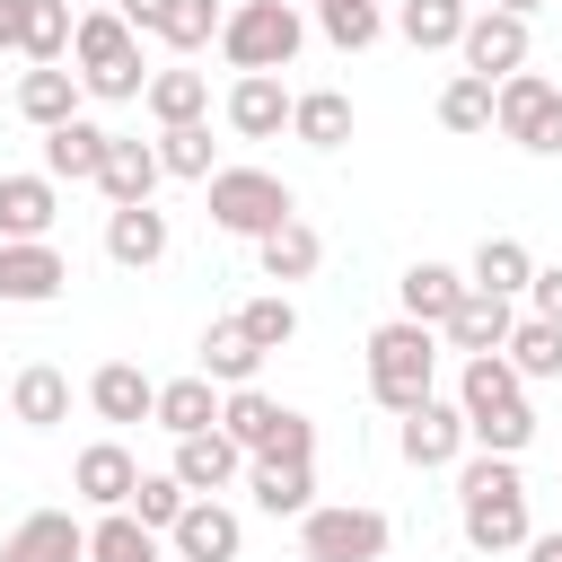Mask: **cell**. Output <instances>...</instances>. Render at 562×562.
<instances>
[{"instance_id":"cell-6","label":"cell","mask_w":562,"mask_h":562,"mask_svg":"<svg viewBox=\"0 0 562 562\" xmlns=\"http://www.w3.org/2000/svg\"><path fill=\"white\" fill-rule=\"evenodd\" d=\"M220 430H228L246 457H316V422L290 413V404L263 395V386H228V395H220Z\"/></svg>"},{"instance_id":"cell-33","label":"cell","mask_w":562,"mask_h":562,"mask_svg":"<svg viewBox=\"0 0 562 562\" xmlns=\"http://www.w3.org/2000/svg\"><path fill=\"white\" fill-rule=\"evenodd\" d=\"M255 369H263V351L246 342L237 316H220V325L202 334V378H211V386H255Z\"/></svg>"},{"instance_id":"cell-41","label":"cell","mask_w":562,"mask_h":562,"mask_svg":"<svg viewBox=\"0 0 562 562\" xmlns=\"http://www.w3.org/2000/svg\"><path fill=\"white\" fill-rule=\"evenodd\" d=\"M439 123H448V132H492V79L457 70V79L439 88Z\"/></svg>"},{"instance_id":"cell-21","label":"cell","mask_w":562,"mask_h":562,"mask_svg":"<svg viewBox=\"0 0 562 562\" xmlns=\"http://www.w3.org/2000/svg\"><path fill=\"white\" fill-rule=\"evenodd\" d=\"M509 404H527V378H518L501 351H474V360L457 369V413L483 422V413H509Z\"/></svg>"},{"instance_id":"cell-16","label":"cell","mask_w":562,"mask_h":562,"mask_svg":"<svg viewBox=\"0 0 562 562\" xmlns=\"http://www.w3.org/2000/svg\"><path fill=\"white\" fill-rule=\"evenodd\" d=\"M167 474H176L184 492H228V483L246 474V448L211 422V430H184V439H176V465H167Z\"/></svg>"},{"instance_id":"cell-11","label":"cell","mask_w":562,"mask_h":562,"mask_svg":"<svg viewBox=\"0 0 562 562\" xmlns=\"http://www.w3.org/2000/svg\"><path fill=\"white\" fill-rule=\"evenodd\" d=\"M457 61L474 70V79H509V70H527V18H509V9H474L465 18V35H457Z\"/></svg>"},{"instance_id":"cell-31","label":"cell","mask_w":562,"mask_h":562,"mask_svg":"<svg viewBox=\"0 0 562 562\" xmlns=\"http://www.w3.org/2000/svg\"><path fill=\"white\" fill-rule=\"evenodd\" d=\"M290 140H307V149H342V140H351V97H342V88H307V97H290Z\"/></svg>"},{"instance_id":"cell-5","label":"cell","mask_w":562,"mask_h":562,"mask_svg":"<svg viewBox=\"0 0 562 562\" xmlns=\"http://www.w3.org/2000/svg\"><path fill=\"white\" fill-rule=\"evenodd\" d=\"M202 193H211V228H220V237H263V228H281V220L299 211V193H290L272 167H211Z\"/></svg>"},{"instance_id":"cell-29","label":"cell","mask_w":562,"mask_h":562,"mask_svg":"<svg viewBox=\"0 0 562 562\" xmlns=\"http://www.w3.org/2000/svg\"><path fill=\"white\" fill-rule=\"evenodd\" d=\"M149 422H158L167 439H184V430H211V422H220V386H211L202 369H193V378H167V386H158V404H149Z\"/></svg>"},{"instance_id":"cell-10","label":"cell","mask_w":562,"mask_h":562,"mask_svg":"<svg viewBox=\"0 0 562 562\" xmlns=\"http://www.w3.org/2000/svg\"><path fill=\"white\" fill-rule=\"evenodd\" d=\"M167 544H176V562H237V544H246V518H237L220 492H193V501L176 509Z\"/></svg>"},{"instance_id":"cell-43","label":"cell","mask_w":562,"mask_h":562,"mask_svg":"<svg viewBox=\"0 0 562 562\" xmlns=\"http://www.w3.org/2000/svg\"><path fill=\"white\" fill-rule=\"evenodd\" d=\"M527 439H536V413H527V404L465 422V448H492V457H527Z\"/></svg>"},{"instance_id":"cell-18","label":"cell","mask_w":562,"mask_h":562,"mask_svg":"<svg viewBox=\"0 0 562 562\" xmlns=\"http://www.w3.org/2000/svg\"><path fill=\"white\" fill-rule=\"evenodd\" d=\"M167 246H176V228H167L158 202H123V211H105V255H114L123 272H149Z\"/></svg>"},{"instance_id":"cell-2","label":"cell","mask_w":562,"mask_h":562,"mask_svg":"<svg viewBox=\"0 0 562 562\" xmlns=\"http://www.w3.org/2000/svg\"><path fill=\"white\" fill-rule=\"evenodd\" d=\"M70 70H79V88H88L97 105H132V97L149 88L140 35H132L114 9H79V26H70Z\"/></svg>"},{"instance_id":"cell-36","label":"cell","mask_w":562,"mask_h":562,"mask_svg":"<svg viewBox=\"0 0 562 562\" xmlns=\"http://www.w3.org/2000/svg\"><path fill=\"white\" fill-rule=\"evenodd\" d=\"M88 562H158V527H140L132 509H105L88 527Z\"/></svg>"},{"instance_id":"cell-14","label":"cell","mask_w":562,"mask_h":562,"mask_svg":"<svg viewBox=\"0 0 562 562\" xmlns=\"http://www.w3.org/2000/svg\"><path fill=\"white\" fill-rule=\"evenodd\" d=\"M132 483H140V457H132L123 439H88V448L70 457V492H79L88 509H123Z\"/></svg>"},{"instance_id":"cell-47","label":"cell","mask_w":562,"mask_h":562,"mask_svg":"<svg viewBox=\"0 0 562 562\" xmlns=\"http://www.w3.org/2000/svg\"><path fill=\"white\" fill-rule=\"evenodd\" d=\"M26 44V0H0V53Z\"/></svg>"},{"instance_id":"cell-8","label":"cell","mask_w":562,"mask_h":562,"mask_svg":"<svg viewBox=\"0 0 562 562\" xmlns=\"http://www.w3.org/2000/svg\"><path fill=\"white\" fill-rule=\"evenodd\" d=\"M492 132L518 140V149H536V158H553V149H562V88H553L544 70L492 79Z\"/></svg>"},{"instance_id":"cell-27","label":"cell","mask_w":562,"mask_h":562,"mask_svg":"<svg viewBox=\"0 0 562 562\" xmlns=\"http://www.w3.org/2000/svg\"><path fill=\"white\" fill-rule=\"evenodd\" d=\"M255 255H263V281H307V272L325 263V237L290 211L281 228H263V237H255Z\"/></svg>"},{"instance_id":"cell-50","label":"cell","mask_w":562,"mask_h":562,"mask_svg":"<svg viewBox=\"0 0 562 562\" xmlns=\"http://www.w3.org/2000/svg\"><path fill=\"white\" fill-rule=\"evenodd\" d=\"M70 9H105V0H70Z\"/></svg>"},{"instance_id":"cell-19","label":"cell","mask_w":562,"mask_h":562,"mask_svg":"<svg viewBox=\"0 0 562 562\" xmlns=\"http://www.w3.org/2000/svg\"><path fill=\"white\" fill-rule=\"evenodd\" d=\"M0 562H88V527H79L70 509H35V518L9 527Z\"/></svg>"},{"instance_id":"cell-1","label":"cell","mask_w":562,"mask_h":562,"mask_svg":"<svg viewBox=\"0 0 562 562\" xmlns=\"http://www.w3.org/2000/svg\"><path fill=\"white\" fill-rule=\"evenodd\" d=\"M457 536L474 553H518L536 536L527 527V474H518V457H492V448L457 457Z\"/></svg>"},{"instance_id":"cell-12","label":"cell","mask_w":562,"mask_h":562,"mask_svg":"<svg viewBox=\"0 0 562 562\" xmlns=\"http://www.w3.org/2000/svg\"><path fill=\"white\" fill-rule=\"evenodd\" d=\"M404 430H395V448H404V465H422V474H439V465H457L465 457V413L448 404V395H422L413 413H395Z\"/></svg>"},{"instance_id":"cell-23","label":"cell","mask_w":562,"mask_h":562,"mask_svg":"<svg viewBox=\"0 0 562 562\" xmlns=\"http://www.w3.org/2000/svg\"><path fill=\"white\" fill-rule=\"evenodd\" d=\"M79 97H88V88H79V70H70V61H35V70L18 79V114H26L35 132L70 123V114H79Z\"/></svg>"},{"instance_id":"cell-32","label":"cell","mask_w":562,"mask_h":562,"mask_svg":"<svg viewBox=\"0 0 562 562\" xmlns=\"http://www.w3.org/2000/svg\"><path fill=\"white\" fill-rule=\"evenodd\" d=\"M465 281H474V290H501V299H527L536 255H527L518 237H483V246H474V263H465Z\"/></svg>"},{"instance_id":"cell-44","label":"cell","mask_w":562,"mask_h":562,"mask_svg":"<svg viewBox=\"0 0 562 562\" xmlns=\"http://www.w3.org/2000/svg\"><path fill=\"white\" fill-rule=\"evenodd\" d=\"M184 501H193V492H184V483H176V474H140V483H132V501H123V509H132V518H140V527H158V536H167V527H176V509H184Z\"/></svg>"},{"instance_id":"cell-9","label":"cell","mask_w":562,"mask_h":562,"mask_svg":"<svg viewBox=\"0 0 562 562\" xmlns=\"http://www.w3.org/2000/svg\"><path fill=\"white\" fill-rule=\"evenodd\" d=\"M70 290V263L53 237H0V307H44Z\"/></svg>"},{"instance_id":"cell-35","label":"cell","mask_w":562,"mask_h":562,"mask_svg":"<svg viewBox=\"0 0 562 562\" xmlns=\"http://www.w3.org/2000/svg\"><path fill=\"white\" fill-rule=\"evenodd\" d=\"M501 360H509L518 378H562V325H553V316H518L509 342H501Z\"/></svg>"},{"instance_id":"cell-40","label":"cell","mask_w":562,"mask_h":562,"mask_svg":"<svg viewBox=\"0 0 562 562\" xmlns=\"http://www.w3.org/2000/svg\"><path fill=\"white\" fill-rule=\"evenodd\" d=\"M220 0H167V18H158V44H176V53H202V44H220Z\"/></svg>"},{"instance_id":"cell-48","label":"cell","mask_w":562,"mask_h":562,"mask_svg":"<svg viewBox=\"0 0 562 562\" xmlns=\"http://www.w3.org/2000/svg\"><path fill=\"white\" fill-rule=\"evenodd\" d=\"M518 553H527V562H562V536H527Z\"/></svg>"},{"instance_id":"cell-42","label":"cell","mask_w":562,"mask_h":562,"mask_svg":"<svg viewBox=\"0 0 562 562\" xmlns=\"http://www.w3.org/2000/svg\"><path fill=\"white\" fill-rule=\"evenodd\" d=\"M237 325H246V342H255V351H281V342L299 334V307H290L281 290H263V299H246V307H237Z\"/></svg>"},{"instance_id":"cell-13","label":"cell","mask_w":562,"mask_h":562,"mask_svg":"<svg viewBox=\"0 0 562 562\" xmlns=\"http://www.w3.org/2000/svg\"><path fill=\"white\" fill-rule=\"evenodd\" d=\"M509 325H518V299H501V290H474V281H465V299L448 307L439 342L474 360V351H501V342H509Z\"/></svg>"},{"instance_id":"cell-20","label":"cell","mask_w":562,"mask_h":562,"mask_svg":"<svg viewBox=\"0 0 562 562\" xmlns=\"http://www.w3.org/2000/svg\"><path fill=\"white\" fill-rule=\"evenodd\" d=\"M105 123H88V114H70V123H53L44 132V176L53 184H97V158H105Z\"/></svg>"},{"instance_id":"cell-37","label":"cell","mask_w":562,"mask_h":562,"mask_svg":"<svg viewBox=\"0 0 562 562\" xmlns=\"http://www.w3.org/2000/svg\"><path fill=\"white\" fill-rule=\"evenodd\" d=\"M316 26H325V44L369 53V44L386 35V9H378V0H316Z\"/></svg>"},{"instance_id":"cell-17","label":"cell","mask_w":562,"mask_h":562,"mask_svg":"<svg viewBox=\"0 0 562 562\" xmlns=\"http://www.w3.org/2000/svg\"><path fill=\"white\" fill-rule=\"evenodd\" d=\"M246 492L263 518H299L316 509V457H246Z\"/></svg>"},{"instance_id":"cell-28","label":"cell","mask_w":562,"mask_h":562,"mask_svg":"<svg viewBox=\"0 0 562 562\" xmlns=\"http://www.w3.org/2000/svg\"><path fill=\"white\" fill-rule=\"evenodd\" d=\"M88 404H97V422H149V404H158V378H140L132 360H105V369L88 378Z\"/></svg>"},{"instance_id":"cell-22","label":"cell","mask_w":562,"mask_h":562,"mask_svg":"<svg viewBox=\"0 0 562 562\" xmlns=\"http://www.w3.org/2000/svg\"><path fill=\"white\" fill-rule=\"evenodd\" d=\"M61 220V184L35 167V176H0V237H53Z\"/></svg>"},{"instance_id":"cell-26","label":"cell","mask_w":562,"mask_h":562,"mask_svg":"<svg viewBox=\"0 0 562 562\" xmlns=\"http://www.w3.org/2000/svg\"><path fill=\"white\" fill-rule=\"evenodd\" d=\"M465 18H474V0H395V35L413 53H457Z\"/></svg>"},{"instance_id":"cell-49","label":"cell","mask_w":562,"mask_h":562,"mask_svg":"<svg viewBox=\"0 0 562 562\" xmlns=\"http://www.w3.org/2000/svg\"><path fill=\"white\" fill-rule=\"evenodd\" d=\"M492 9H509V18H536V9H544V0H492Z\"/></svg>"},{"instance_id":"cell-4","label":"cell","mask_w":562,"mask_h":562,"mask_svg":"<svg viewBox=\"0 0 562 562\" xmlns=\"http://www.w3.org/2000/svg\"><path fill=\"white\" fill-rule=\"evenodd\" d=\"M299 44H307L299 0H237V9L220 18V53H228V70H290Z\"/></svg>"},{"instance_id":"cell-45","label":"cell","mask_w":562,"mask_h":562,"mask_svg":"<svg viewBox=\"0 0 562 562\" xmlns=\"http://www.w3.org/2000/svg\"><path fill=\"white\" fill-rule=\"evenodd\" d=\"M527 307L562 325V263H536V281H527Z\"/></svg>"},{"instance_id":"cell-24","label":"cell","mask_w":562,"mask_h":562,"mask_svg":"<svg viewBox=\"0 0 562 562\" xmlns=\"http://www.w3.org/2000/svg\"><path fill=\"white\" fill-rule=\"evenodd\" d=\"M97 193H105L114 211H123V202H149V193H158V149L114 132V140H105V158H97Z\"/></svg>"},{"instance_id":"cell-30","label":"cell","mask_w":562,"mask_h":562,"mask_svg":"<svg viewBox=\"0 0 562 562\" xmlns=\"http://www.w3.org/2000/svg\"><path fill=\"white\" fill-rule=\"evenodd\" d=\"M140 105H149L158 132H167V123H202V114H211V79H202V70H149Z\"/></svg>"},{"instance_id":"cell-15","label":"cell","mask_w":562,"mask_h":562,"mask_svg":"<svg viewBox=\"0 0 562 562\" xmlns=\"http://www.w3.org/2000/svg\"><path fill=\"white\" fill-rule=\"evenodd\" d=\"M228 132H237V140H281V132H290V88H281V70H237V88H228Z\"/></svg>"},{"instance_id":"cell-38","label":"cell","mask_w":562,"mask_h":562,"mask_svg":"<svg viewBox=\"0 0 562 562\" xmlns=\"http://www.w3.org/2000/svg\"><path fill=\"white\" fill-rule=\"evenodd\" d=\"M149 149H158V176H184V184L211 176V123H167Z\"/></svg>"},{"instance_id":"cell-46","label":"cell","mask_w":562,"mask_h":562,"mask_svg":"<svg viewBox=\"0 0 562 562\" xmlns=\"http://www.w3.org/2000/svg\"><path fill=\"white\" fill-rule=\"evenodd\" d=\"M105 9H114L132 35H158V18H167V0H105Z\"/></svg>"},{"instance_id":"cell-25","label":"cell","mask_w":562,"mask_h":562,"mask_svg":"<svg viewBox=\"0 0 562 562\" xmlns=\"http://www.w3.org/2000/svg\"><path fill=\"white\" fill-rule=\"evenodd\" d=\"M395 299H404V316H413V325H430V334H439V325H448V307L465 299V272H457V263H430V255H422V263H413V272L395 281Z\"/></svg>"},{"instance_id":"cell-7","label":"cell","mask_w":562,"mask_h":562,"mask_svg":"<svg viewBox=\"0 0 562 562\" xmlns=\"http://www.w3.org/2000/svg\"><path fill=\"white\" fill-rule=\"evenodd\" d=\"M386 509L369 501H316L299 509V562H386Z\"/></svg>"},{"instance_id":"cell-34","label":"cell","mask_w":562,"mask_h":562,"mask_svg":"<svg viewBox=\"0 0 562 562\" xmlns=\"http://www.w3.org/2000/svg\"><path fill=\"white\" fill-rule=\"evenodd\" d=\"M9 413L26 422V430H53V422H70V378L61 369H18V386H9Z\"/></svg>"},{"instance_id":"cell-3","label":"cell","mask_w":562,"mask_h":562,"mask_svg":"<svg viewBox=\"0 0 562 562\" xmlns=\"http://www.w3.org/2000/svg\"><path fill=\"white\" fill-rule=\"evenodd\" d=\"M369 395L386 413H413L422 395H439V334L413 325V316H386L369 334Z\"/></svg>"},{"instance_id":"cell-39","label":"cell","mask_w":562,"mask_h":562,"mask_svg":"<svg viewBox=\"0 0 562 562\" xmlns=\"http://www.w3.org/2000/svg\"><path fill=\"white\" fill-rule=\"evenodd\" d=\"M70 26H79V9L70 0H26V61H70Z\"/></svg>"}]
</instances>
